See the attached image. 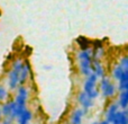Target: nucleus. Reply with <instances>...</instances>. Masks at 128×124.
Masks as SVG:
<instances>
[{
  "mask_svg": "<svg viewBox=\"0 0 128 124\" xmlns=\"http://www.w3.org/2000/svg\"><path fill=\"white\" fill-rule=\"evenodd\" d=\"M93 47L90 45H83L80 47L76 53L78 69L81 76L89 77L92 73V62H93Z\"/></svg>",
  "mask_w": 128,
  "mask_h": 124,
  "instance_id": "nucleus-1",
  "label": "nucleus"
},
{
  "mask_svg": "<svg viewBox=\"0 0 128 124\" xmlns=\"http://www.w3.org/2000/svg\"><path fill=\"white\" fill-rule=\"evenodd\" d=\"M98 81H99V78L94 72H92L89 77H86V79L83 82V91H86L92 100L97 99L100 95V90L97 88Z\"/></svg>",
  "mask_w": 128,
  "mask_h": 124,
  "instance_id": "nucleus-2",
  "label": "nucleus"
},
{
  "mask_svg": "<svg viewBox=\"0 0 128 124\" xmlns=\"http://www.w3.org/2000/svg\"><path fill=\"white\" fill-rule=\"evenodd\" d=\"M99 90L104 98L109 99V98H112L114 96L117 94V87H116V85L114 84L112 80H111L110 78L104 76V78L100 79Z\"/></svg>",
  "mask_w": 128,
  "mask_h": 124,
  "instance_id": "nucleus-3",
  "label": "nucleus"
},
{
  "mask_svg": "<svg viewBox=\"0 0 128 124\" xmlns=\"http://www.w3.org/2000/svg\"><path fill=\"white\" fill-rule=\"evenodd\" d=\"M118 64L122 67L124 75H122V79L118 81V91H122L128 84V53L124 54L118 61Z\"/></svg>",
  "mask_w": 128,
  "mask_h": 124,
  "instance_id": "nucleus-4",
  "label": "nucleus"
},
{
  "mask_svg": "<svg viewBox=\"0 0 128 124\" xmlns=\"http://www.w3.org/2000/svg\"><path fill=\"white\" fill-rule=\"evenodd\" d=\"M17 94L15 97V103L17 106H27V102L29 98V89L26 86H18L16 89Z\"/></svg>",
  "mask_w": 128,
  "mask_h": 124,
  "instance_id": "nucleus-5",
  "label": "nucleus"
},
{
  "mask_svg": "<svg viewBox=\"0 0 128 124\" xmlns=\"http://www.w3.org/2000/svg\"><path fill=\"white\" fill-rule=\"evenodd\" d=\"M7 85L8 88L10 89V91L16 90L19 86V72L14 69H9V71L7 72Z\"/></svg>",
  "mask_w": 128,
  "mask_h": 124,
  "instance_id": "nucleus-6",
  "label": "nucleus"
},
{
  "mask_svg": "<svg viewBox=\"0 0 128 124\" xmlns=\"http://www.w3.org/2000/svg\"><path fill=\"white\" fill-rule=\"evenodd\" d=\"M76 99H78V102H79V104L81 105L84 113H86V112L93 106V100L91 99L88 96V94L83 90L79 91V94H78V96H76Z\"/></svg>",
  "mask_w": 128,
  "mask_h": 124,
  "instance_id": "nucleus-7",
  "label": "nucleus"
},
{
  "mask_svg": "<svg viewBox=\"0 0 128 124\" xmlns=\"http://www.w3.org/2000/svg\"><path fill=\"white\" fill-rule=\"evenodd\" d=\"M30 76H32L30 66H29V63L26 61L25 64H24V67H22V69L19 72V86H25L26 82L28 81V79H29Z\"/></svg>",
  "mask_w": 128,
  "mask_h": 124,
  "instance_id": "nucleus-8",
  "label": "nucleus"
},
{
  "mask_svg": "<svg viewBox=\"0 0 128 124\" xmlns=\"http://www.w3.org/2000/svg\"><path fill=\"white\" fill-rule=\"evenodd\" d=\"M119 107L120 106L118 105V103H112V104L109 105L107 111H106V121H108L110 124L112 123L116 114H117V112L119 111Z\"/></svg>",
  "mask_w": 128,
  "mask_h": 124,
  "instance_id": "nucleus-9",
  "label": "nucleus"
},
{
  "mask_svg": "<svg viewBox=\"0 0 128 124\" xmlns=\"http://www.w3.org/2000/svg\"><path fill=\"white\" fill-rule=\"evenodd\" d=\"M92 72H94L99 79H101V78H104V76H106V69H104V64H102L101 61L93 60V62H92Z\"/></svg>",
  "mask_w": 128,
  "mask_h": 124,
  "instance_id": "nucleus-10",
  "label": "nucleus"
},
{
  "mask_svg": "<svg viewBox=\"0 0 128 124\" xmlns=\"http://www.w3.org/2000/svg\"><path fill=\"white\" fill-rule=\"evenodd\" d=\"M84 112L82 108H76L70 115V124H82Z\"/></svg>",
  "mask_w": 128,
  "mask_h": 124,
  "instance_id": "nucleus-11",
  "label": "nucleus"
},
{
  "mask_svg": "<svg viewBox=\"0 0 128 124\" xmlns=\"http://www.w3.org/2000/svg\"><path fill=\"white\" fill-rule=\"evenodd\" d=\"M33 118V114L29 109L24 111L19 116H18L16 120H17V124H28L30 122V120Z\"/></svg>",
  "mask_w": 128,
  "mask_h": 124,
  "instance_id": "nucleus-12",
  "label": "nucleus"
},
{
  "mask_svg": "<svg viewBox=\"0 0 128 124\" xmlns=\"http://www.w3.org/2000/svg\"><path fill=\"white\" fill-rule=\"evenodd\" d=\"M93 47V60H99L101 61L102 58L104 56V53H106V51H104V46H102L101 44L100 45H96V46H92Z\"/></svg>",
  "mask_w": 128,
  "mask_h": 124,
  "instance_id": "nucleus-13",
  "label": "nucleus"
},
{
  "mask_svg": "<svg viewBox=\"0 0 128 124\" xmlns=\"http://www.w3.org/2000/svg\"><path fill=\"white\" fill-rule=\"evenodd\" d=\"M122 75H124V71H122V67H120L118 63H116L115 66L112 67V69H111V76H112V78L118 82L120 79H122Z\"/></svg>",
  "mask_w": 128,
  "mask_h": 124,
  "instance_id": "nucleus-14",
  "label": "nucleus"
},
{
  "mask_svg": "<svg viewBox=\"0 0 128 124\" xmlns=\"http://www.w3.org/2000/svg\"><path fill=\"white\" fill-rule=\"evenodd\" d=\"M8 89L4 86L0 85V103H4L8 100Z\"/></svg>",
  "mask_w": 128,
  "mask_h": 124,
  "instance_id": "nucleus-15",
  "label": "nucleus"
},
{
  "mask_svg": "<svg viewBox=\"0 0 128 124\" xmlns=\"http://www.w3.org/2000/svg\"><path fill=\"white\" fill-rule=\"evenodd\" d=\"M122 115H124V111H118V112H117V114H116V116H115V118H114L112 123H111V124H120V123H122Z\"/></svg>",
  "mask_w": 128,
  "mask_h": 124,
  "instance_id": "nucleus-16",
  "label": "nucleus"
},
{
  "mask_svg": "<svg viewBox=\"0 0 128 124\" xmlns=\"http://www.w3.org/2000/svg\"><path fill=\"white\" fill-rule=\"evenodd\" d=\"M120 124H128V116L126 114V112L124 111V115H122V123Z\"/></svg>",
  "mask_w": 128,
  "mask_h": 124,
  "instance_id": "nucleus-17",
  "label": "nucleus"
},
{
  "mask_svg": "<svg viewBox=\"0 0 128 124\" xmlns=\"http://www.w3.org/2000/svg\"><path fill=\"white\" fill-rule=\"evenodd\" d=\"M11 122H12V121H11L9 117H7V118H4V122H2L1 124H11Z\"/></svg>",
  "mask_w": 128,
  "mask_h": 124,
  "instance_id": "nucleus-18",
  "label": "nucleus"
},
{
  "mask_svg": "<svg viewBox=\"0 0 128 124\" xmlns=\"http://www.w3.org/2000/svg\"><path fill=\"white\" fill-rule=\"evenodd\" d=\"M1 107H2V103H0V120L2 118V111H1Z\"/></svg>",
  "mask_w": 128,
  "mask_h": 124,
  "instance_id": "nucleus-19",
  "label": "nucleus"
},
{
  "mask_svg": "<svg viewBox=\"0 0 128 124\" xmlns=\"http://www.w3.org/2000/svg\"><path fill=\"white\" fill-rule=\"evenodd\" d=\"M99 124H110V123H109L108 121H106V120H104V121H100Z\"/></svg>",
  "mask_w": 128,
  "mask_h": 124,
  "instance_id": "nucleus-20",
  "label": "nucleus"
},
{
  "mask_svg": "<svg viewBox=\"0 0 128 124\" xmlns=\"http://www.w3.org/2000/svg\"><path fill=\"white\" fill-rule=\"evenodd\" d=\"M93 124H99V122H94V123H93Z\"/></svg>",
  "mask_w": 128,
  "mask_h": 124,
  "instance_id": "nucleus-21",
  "label": "nucleus"
},
{
  "mask_svg": "<svg viewBox=\"0 0 128 124\" xmlns=\"http://www.w3.org/2000/svg\"><path fill=\"white\" fill-rule=\"evenodd\" d=\"M0 124H1V123H0Z\"/></svg>",
  "mask_w": 128,
  "mask_h": 124,
  "instance_id": "nucleus-22",
  "label": "nucleus"
},
{
  "mask_svg": "<svg viewBox=\"0 0 128 124\" xmlns=\"http://www.w3.org/2000/svg\"><path fill=\"white\" fill-rule=\"evenodd\" d=\"M28 124H29V123H28Z\"/></svg>",
  "mask_w": 128,
  "mask_h": 124,
  "instance_id": "nucleus-23",
  "label": "nucleus"
}]
</instances>
